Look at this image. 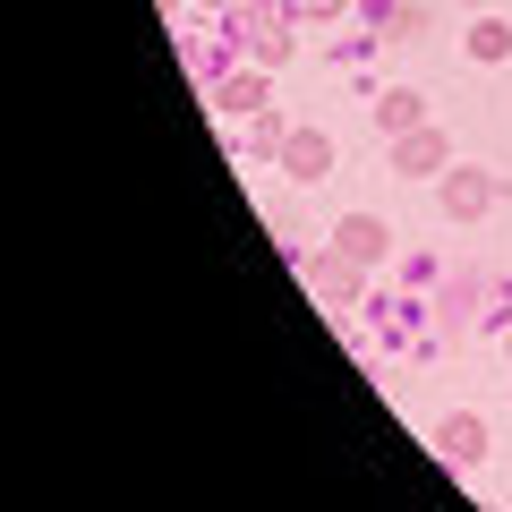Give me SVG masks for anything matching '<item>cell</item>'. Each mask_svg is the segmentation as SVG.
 <instances>
[{
  "instance_id": "52a82bcc",
  "label": "cell",
  "mask_w": 512,
  "mask_h": 512,
  "mask_svg": "<svg viewBox=\"0 0 512 512\" xmlns=\"http://www.w3.org/2000/svg\"><path fill=\"white\" fill-rule=\"evenodd\" d=\"M282 171H291V180H325V171H333V137H308V128H291Z\"/></svg>"
},
{
  "instance_id": "5bb4252c",
  "label": "cell",
  "mask_w": 512,
  "mask_h": 512,
  "mask_svg": "<svg viewBox=\"0 0 512 512\" xmlns=\"http://www.w3.org/2000/svg\"><path fill=\"white\" fill-rule=\"evenodd\" d=\"M214 9H239V0H214Z\"/></svg>"
},
{
  "instance_id": "30bf717a",
  "label": "cell",
  "mask_w": 512,
  "mask_h": 512,
  "mask_svg": "<svg viewBox=\"0 0 512 512\" xmlns=\"http://www.w3.org/2000/svg\"><path fill=\"white\" fill-rule=\"evenodd\" d=\"M214 111H231V120H248V111H265V69H239L214 86Z\"/></svg>"
},
{
  "instance_id": "8992f818",
  "label": "cell",
  "mask_w": 512,
  "mask_h": 512,
  "mask_svg": "<svg viewBox=\"0 0 512 512\" xmlns=\"http://www.w3.org/2000/svg\"><path fill=\"white\" fill-rule=\"evenodd\" d=\"M376 120H384V137H410V128H427V94L419 86H384Z\"/></svg>"
},
{
  "instance_id": "277c9868",
  "label": "cell",
  "mask_w": 512,
  "mask_h": 512,
  "mask_svg": "<svg viewBox=\"0 0 512 512\" xmlns=\"http://www.w3.org/2000/svg\"><path fill=\"white\" fill-rule=\"evenodd\" d=\"M436 453L453 461V470H470V461L487 453V419H478V410H453V419L436 427Z\"/></svg>"
},
{
  "instance_id": "5b68a950",
  "label": "cell",
  "mask_w": 512,
  "mask_h": 512,
  "mask_svg": "<svg viewBox=\"0 0 512 512\" xmlns=\"http://www.w3.org/2000/svg\"><path fill=\"white\" fill-rule=\"evenodd\" d=\"M453 163V146H444L436 128H410V137H393V171H410V180H427V171Z\"/></svg>"
},
{
  "instance_id": "3957f363",
  "label": "cell",
  "mask_w": 512,
  "mask_h": 512,
  "mask_svg": "<svg viewBox=\"0 0 512 512\" xmlns=\"http://www.w3.org/2000/svg\"><path fill=\"white\" fill-rule=\"evenodd\" d=\"M333 248H342L350 265H376V256L393 248V231H384L376 214H342V222H333Z\"/></svg>"
},
{
  "instance_id": "ba28073f",
  "label": "cell",
  "mask_w": 512,
  "mask_h": 512,
  "mask_svg": "<svg viewBox=\"0 0 512 512\" xmlns=\"http://www.w3.org/2000/svg\"><path fill=\"white\" fill-rule=\"evenodd\" d=\"M367 18L384 26V43H419L427 35V0H376Z\"/></svg>"
},
{
  "instance_id": "7a4b0ae2",
  "label": "cell",
  "mask_w": 512,
  "mask_h": 512,
  "mask_svg": "<svg viewBox=\"0 0 512 512\" xmlns=\"http://www.w3.org/2000/svg\"><path fill=\"white\" fill-rule=\"evenodd\" d=\"M495 205V171H444V214L453 222H478Z\"/></svg>"
},
{
  "instance_id": "4fadbf2b",
  "label": "cell",
  "mask_w": 512,
  "mask_h": 512,
  "mask_svg": "<svg viewBox=\"0 0 512 512\" xmlns=\"http://www.w3.org/2000/svg\"><path fill=\"white\" fill-rule=\"evenodd\" d=\"M291 9H299V18H342L350 0H291Z\"/></svg>"
},
{
  "instance_id": "7c38bea8",
  "label": "cell",
  "mask_w": 512,
  "mask_h": 512,
  "mask_svg": "<svg viewBox=\"0 0 512 512\" xmlns=\"http://www.w3.org/2000/svg\"><path fill=\"white\" fill-rule=\"evenodd\" d=\"M282 146H291V128L274 111H248V154H282Z\"/></svg>"
},
{
  "instance_id": "9c48e42d",
  "label": "cell",
  "mask_w": 512,
  "mask_h": 512,
  "mask_svg": "<svg viewBox=\"0 0 512 512\" xmlns=\"http://www.w3.org/2000/svg\"><path fill=\"white\" fill-rule=\"evenodd\" d=\"M308 282H316V291H325V299H342V308H350V299H359V265H350L342 248H333V256H308Z\"/></svg>"
},
{
  "instance_id": "8fae6325",
  "label": "cell",
  "mask_w": 512,
  "mask_h": 512,
  "mask_svg": "<svg viewBox=\"0 0 512 512\" xmlns=\"http://www.w3.org/2000/svg\"><path fill=\"white\" fill-rule=\"evenodd\" d=\"M504 52H512V26L504 18H478L470 26V60H504Z\"/></svg>"
},
{
  "instance_id": "6da1fadb",
  "label": "cell",
  "mask_w": 512,
  "mask_h": 512,
  "mask_svg": "<svg viewBox=\"0 0 512 512\" xmlns=\"http://www.w3.org/2000/svg\"><path fill=\"white\" fill-rule=\"evenodd\" d=\"M291 0H248L239 9V35H248V52H256V69H274V60H291Z\"/></svg>"
}]
</instances>
